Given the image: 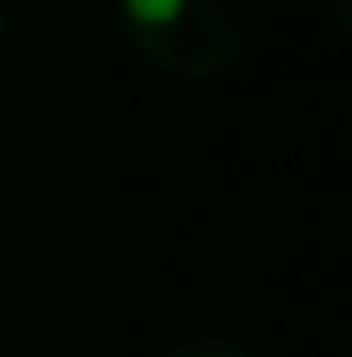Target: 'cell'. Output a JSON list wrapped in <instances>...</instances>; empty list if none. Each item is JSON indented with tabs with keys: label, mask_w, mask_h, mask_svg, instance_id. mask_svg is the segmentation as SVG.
<instances>
[{
	"label": "cell",
	"mask_w": 352,
	"mask_h": 357,
	"mask_svg": "<svg viewBox=\"0 0 352 357\" xmlns=\"http://www.w3.org/2000/svg\"><path fill=\"white\" fill-rule=\"evenodd\" d=\"M119 26L155 73L208 83L249 57L259 0H119Z\"/></svg>",
	"instance_id": "cell-1"
},
{
	"label": "cell",
	"mask_w": 352,
	"mask_h": 357,
	"mask_svg": "<svg viewBox=\"0 0 352 357\" xmlns=\"http://www.w3.org/2000/svg\"><path fill=\"white\" fill-rule=\"evenodd\" d=\"M166 357H259V352L244 347V342H228V337H187Z\"/></svg>",
	"instance_id": "cell-2"
},
{
	"label": "cell",
	"mask_w": 352,
	"mask_h": 357,
	"mask_svg": "<svg viewBox=\"0 0 352 357\" xmlns=\"http://www.w3.org/2000/svg\"><path fill=\"white\" fill-rule=\"evenodd\" d=\"M6 47H10V10H6V0H0V57H6Z\"/></svg>",
	"instance_id": "cell-3"
}]
</instances>
